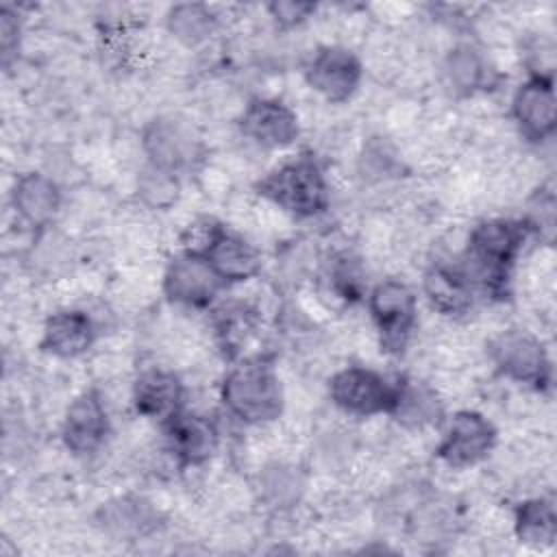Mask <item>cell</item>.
I'll list each match as a JSON object with an SVG mask.
<instances>
[{"instance_id": "7402d4cb", "label": "cell", "mask_w": 557, "mask_h": 557, "mask_svg": "<svg viewBox=\"0 0 557 557\" xmlns=\"http://www.w3.org/2000/svg\"><path fill=\"white\" fill-rule=\"evenodd\" d=\"M422 289L431 307L444 315H461L474 300V289L457 265H431L424 272Z\"/></svg>"}, {"instance_id": "d6986e66", "label": "cell", "mask_w": 557, "mask_h": 557, "mask_svg": "<svg viewBox=\"0 0 557 557\" xmlns=\"http://www.w3.org/2000/svg\"><path fill=\"white\" fill-rule=\"evenodd\" d=\"M183 383L181 379L163 368L144 370L133 383V405L144 418L165 422L183 409Z\"/></svg>"}, {"instance_id": "e0dca14e", "label": "cell", "mask_w": 557, "mask_h": 557, "mask_svg": "<svg viewBox=\"0 0 557 557\" xmlns=\"http://www.w3.org/2000/svg\"><path fill=\"white\" fill-rule=\"evenodd\" d=\"M96 342V324L81 309H63L52 313L41 331V350L59 359L83 357Z\"/></svg>"}, {"instance_id": "5bb4252c", "label": "cell", "mask_w": 557, "mask_h": 557, "mask_svg": "<svg viewBox=\"0 0 557 557\" xmlns=\"http://www.w3.org/2000/svg\"><path fill=\"white\" fill-rule=\"evenodd\" d=\"M159 509L144 496L122 494L102 503L96 511V527L117 540V542H135L152 535L161 527Z\"/></svg>"}, {"instance_id": "cb8c5ba5", "label": "cell", "mask_w": 557, "mask_h": 557, "mask_svg": "<svg viewBox=\"0 0 557 557\" xmlns=\"http://www.w3.org/2000/svg\"><path fill=\"white\" fill-rule=\"evenodd\" d=\"M218 26L215 13L207 4L181 2L170 7L165 15L168 33L183 46H198L207 41Z\"/></svg>"}, {"instance_id": "f1b7e54d", "label": "cell", "mask_w": 557, "mask_h": 557, "mask_svg": "<svg viewBox=\"0 0 557 557\" xmlns=\"http://www.w3.org/2000/svg\"><path fill=\"white\" fill-rule=\"evenodd\" d=\"M268 13L276 22V26L294 28L315 13V4L298 0H276L268 4Z\"/></svg>"}, {"instance_id": "5b68a950", "label": "cell", "mask_w": 557, "mask_h": 557, "mask_svg": "<svg viewBox=\"0 0 557 557\" xmlns=\"http://www.w3.org/2000/svg\"><path fill=\"white\" fill-rule=\"evenodd\" d=\"M494 368L513 383L546 389L553 379L550 357L544 344L524 329H507L487 346Z\"/></svg>"}, {"instance_id": "9a60e30c", "label": "cell", "mask_w": 557, "mask_h": 557, "mask_svg": "<svg viewBox=\"0 0 557 557\" xmlns=\"http://www.w3.org/2000/svg\"><path fill=\"white\" fill-rule=\"evenodd\" d=\"M168 446L176 457L178 466L194 468L207 463L220 444L218 426L211 418L200 413H189L185 409L176 411L163 422Z\"/></svg>"}, {"instance_id": "3957f363", "label": "cell", "mask_w": 557, "mask_h": 557, "mask_svg": "<svg viewBox=\"0 0 557 557\" xmlns=\"http://www.w3.org/2000/svg\"><path fill=\"white\" fill-rule=\"evenodd\" d=\"M257 191L298 220L315 218L331 205L329 183L311 154L294 157L268 172L257 183Z\"/></svg>"}, {"instance_id": "44dd1931", "label": "cell", "mask_w": 557, "mask_h": 557, "mask_svg": "<svg viewBox=\"0 0 557 557\" xmlns=\"http://www.w3.org/2000/svg\"><path fill=\"white\" fill-rule=\"evenodd\" d=\"M494 70L472 44H457L444 59V81L455 96H474L492 85Z\"/></svg>"}, {"instance_id": "83f0119b", "label": "cell", "mask_w": 557, "mask_h": 557, "mask_svg": "<svg viewBox=\"0 0 557 557\" xmlns=\"http://www.w3.org/2000/svg\"><path fill=\"white\" fill-rule=\"evenodd\" d=\"M331 285L339 298H346V300L359 298L363 289V278H361V272L357 270V261L348 257L337 259V263L331 270Z\"/></svg>"}, {"instance_id": "6da1fadb", "label": "cell", "mask_w": 557, "mask_h": 557, "mask_svg": "<svg viewBox=\"0 0 557 557\" xmlns=\"http://www.w3.org/2000/svg\"><path fill=\"white\" fill-rule=\"evenodd\" d=\"M531 228L518 220H485L470 233L468 248L457 263L463 278L476 292L500 296L509 278V270L522 250Z\"/></svg>"}, {"instance_id": "7c38bea8", "label": "cell", "mask_w": 557, "mask_h": 557, "mask_svg": "<svg viewBox=\"0 0 557 557\" xmlns=\"http://www.w3.org/2000/svg\"><path fill=\"white\" fill-rule=\"evenodd\" d=\"M511 115L529 141L553 137L557 126V100L550 74H531L511 98Z\"/></svg>"}, {"instance_id": "484cf974", "label": "cell", "mask_w": 557, "mask_h": 557, "mask_svg": "<svg viewBox=\"0 0 557 557\" xmlns=\"http://www.w3.org/2000/svg\"><path fill=\"white\" fill-rule=\"evenodd\" d=\"M215 331L222 350L228 355H237L239 346L246 344V339L255 331V311L246 305L222 307L218 309Z\"/></svg>"}, {"instance_id": "277c9868", "label": "cell", "mask_w": 557, "mask_h": 557, "mask_svg": "<svg viewBox=\"0 0 557 557\" xmlns=\"http://www.w3.org/2000/svg\"><path fill=\"white\" fill-rule=\"evenodd\" d=\"M368 311L379 331L381 350L400 355L418 320V298L398 278H383L368 292Z\"/></svg>"}, {"instance_id": "52a82bcc", "label": "cell", "mask_w": 557, "mask_h": 557, "mask_svg": "<svg viewBox=\"0 0 557 557\" xmlns=\"http://www.w3.org/2000/svg\"><path fill=\"white\" fill-rule=\"evenodd\" d=\"M396 383L385 379L381 372L363 366H348L335 372L329 381L331 403L357 418H372L389 413Z\"/></svg>"}, {"instance_id": "30bf717a", "label": "cell", "mask_w": 557, "mask_h": 557, "mask_svg": "<svg viewBox=\"0 0 557 557\" xmlns=\"http://www.w3.org/2000/svg\"><path fill=\"white\" fill-rule=\"evenodd\" d=\"M361 61L342 46L320 48L305 67L307 85L331 104L350 100L361 85Z\"/></svg>"}, {"instance_id": "f546056e", "label": "cell", "mask_w": 557, "mask_h": 557, "mask_svg": "<svg viewBox=\"0 0 557 557\" xmlns=\"http://www.w3.org/2000/svg\"><path fill=\"white\" fill-rule=\"evenodd\" d=\"M22 37V24L17 20V13H13L9 7L0 9V50H2V63L9 65L11 59L17 54Z\"/></svg>"}, {"instance_id": "8992f818", "label": "cell", "mask_w": 557, "mask_h": 557, "mask_svg": "<svg viewBox=\"0 0 557 557\" xmlns=\"http://www.w3.org/2000/svg\"><path fill=\"white\" fill-rule=\"evenodd\" d=\"M141 148L150 168L174 176L191 170L202 157V141L196 131L174 115L150 120L141 131Z\"/></svg>"}, {"instance_id": "ac0fdd59", "label": "cell", "mask_w": 557, "mask_h": 557, "mask_svg": "<svg viewBox=\"0 0 557 557\" xmlns=\"http://www.w3.org/2000/svg\"><path fill=\"white\" fill-rule=\"evenodd\" d=\"M11 205L24 224L46 228L61 209V189L50 176L26 172L11 189Z\"/></svg>"}, {"instance_id": "603a6c76", "label": "cell", "mask_w": 557, "mask_h": 557, "mask_svg": "<svg viewBox=\"0 0 557 557\" xmlns=\"http://www.w3.org/2000/svg\"><path fill=\"white\" fill-rule=\"evenodd\" d=\"M516 537L535 548L550 546L557 537V513L550 498H527L513 511Z\"/></svg>"}, {"instance_id": "ffe728a7", "label": "cell", "mask_w": 557, "mask_h": 557, "mask_svg": "<svg viewBox=\"0 0 557 557\" xmlns=\"http://www.w3.org/2000/svg\"><path fill=\"white\" fill-rule=\"evenodd\" d=\"M387 416H392L400 426L416 431L440 424L444 418V407L435 389H431L426 383L398 379Z\"/></svg>"}, {"instance_id": "ba28073f", "label": "cell", "mask_w": 557, "mask_h": 557, "mask_svg": "<svg viewBox=\"0 0 557 557\" xmlns=\"http://www.w3.org/2000/svg\"><path fill=\"white\" fill-rule=\"evenodd\" d=\"M161 287L170 302L191 309H205L218 298V294L226 285L202 252L183 250L168 263Z\"/></svg>"}, {"instance_id": "8fae6325", "label": "cell", "mask_w": 557, "mask_h": 557, "mask_svg": "<svg viewBox=\"0 0 557 557\" xmlns=\"http://www.w3.org/2000/svg\"><path fill=\"white\" fill-rule=\"evenodd\" d=\"M111 431L109 413L96 389H85L67 405L61 422V440L76 457L94 455L102 448Z\"/></svg>"}, {"instance_id": "2e32d148", "label": "cell", "mask_w": 557, "mask_h": 557, "mask_svg": "<svg viewBox=\"0 0 557 557\" xmlns=\"http://www.w3.org/2000/svg\"><path fill=\"white\" fill-rule=\"evenodd\" d=\"M224 285L246 283L261 272L259 250L237 233H231L222 224H213L207 244L200 250Z\"/></svg>"}, {"instance_id": "d4e9b609", "label": "cell", "mask_w": 557, "mask_h": 557, "mask_svg": "<svg viewBox=\"0 0 557 557\" xmlns=\"http://www.w3.org/2000/svg\"><path fill=\"white\" fill-rule=\"evenodd\" d=\"M305 492V474L292 463H270L259 474V494L270 507H292Z\"/></svg>"}, {"instance_id": "9c48e42d", "label": "cell", "mask_w": 557, "mask_h": 557, "mask_svg": "<svg viewBox=\"0 0 557 557\" xmlns=\"http://www.w3.org/2000/svg\"><path fill=\"white\" fill-rule=\"evenodd\" d=\"M494 446V424L483 413L463 409L448 420L435 453L450 468H470L487 459Z\"/></svg>"}, {"instance_id": "7a4b0ae2", "label": "cell", "mask_w": 557, "mask_h": 557, "mask_svg": "<svg viewBox=\"0 0 557 557\" xmlns=\"http://www.w3.org/2000/svg\"><path fill=\"white\" fill-rule=\"evenodd\" d=\"M224 409L244 424H265L283 413L285 396L274 363L263 355L239 359L220 385Z\"/></svg>"}, {"instance_id": "4316f807", "label": "cell", "mask_w": 557, "mask_h": 557, "mask_svg": "<svg viewBox=\"0 0 557 557\" xmlns=\"http://www.w3.org/2000/svg\"><path fill=\"white\" fill-rule=\"evenodd\" d=\"M139 196L150 207H157V209L168 207L178 196V176L148 165V170L139 178Z\"/></svg>"}, {"instance_id": "4dcf8cb0", "label": "cell", "mask_w": 557, "mask_h": 557, "mask_svg": "<svg viewBox=\"0 0 557 557\" xmlns=\"http://www.w3.org/2000/svg\"><path fill=\"white\" fill-rule=\"evenodd\" d=\"M361 161H363V172L368 176H376V178H385V176L394 174V170L398 168V161L381 141H376L374 146H368Z\"/></svg>"}, {"instance_id": "4fadbf2b", "label": "cell", "mask_w": 557, "mask_h": 557, "mask_svg": "<svg viewBox=\"0 0 557 557\" xmlns=\"http://www.w3.org/2000/svg\"><path fill=\"white\" fill-rule=\"evenodd\" d=\"M239 128L244 137L268 150L287 148L300 135L298 115L289 104L276 98L250 100L239 117Z\"/></svg>"}]
</instances>
